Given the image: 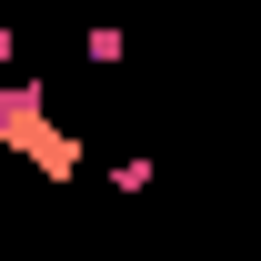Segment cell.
<instances>
[{"mask_svg": "<svg viewBox=\"0 0 261 261\" xmlns=\"http://www.w3.org/2000/svg\"><path fill=\"white\" fill-rule=\"evenodd\" d=\"M111 191H121V201H130V191H151V161H141V151H121V161H111Z\"/></svg>", "mask_w": 261, "mask_h": 261, "instance_id": "3", "label": "cell"}, {"mask_svg": "<svg viewBox=\"0 0 261 261\" xmlns=\"http://www.w3.org/2000/svg\"><path fill=\"white\" fill-rule=\"evenodd\" d=\"M0 151H20L40 181H70V171H81V141L50 121V91H40L31 70H20V81L0 70Z\"/></svg>", "mask_w": 261, "mask_h": 261, "instance_id": "1", "label": "cell"}, {"mask_svg": "<svg viewBox=\"0 0 261 261\" xmlns=\"http://www.w3.org/2000/svg\"><path fill=\"white\" fill-rule=\"evenodd\" d=\"M81 61H91V70H121V61H130L121 20H91V31H81Z\"/></svg>", "mask_w": 261, "mask_h": 261, "instance_id": "2", "label": "cell"}]
</instances>
